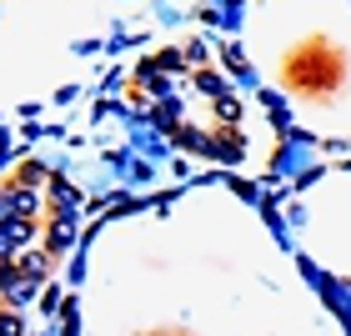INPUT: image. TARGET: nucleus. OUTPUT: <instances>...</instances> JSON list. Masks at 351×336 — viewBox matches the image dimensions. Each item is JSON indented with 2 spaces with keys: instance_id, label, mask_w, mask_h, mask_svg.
Here are the masks:
<instances>
[{
  "instance_id": "obj_3",
  "label": "nucleus",
  "mask_w": 351,
  "mask_h": 336,
  "mask_svg": "<svg viewBox=\"0 0 351 336\" xmlns=\"http://www.w3.org/2000/svg\"><path fill=\"white\" fill-rule=\"evenodd\" d=\"M51 206H56V216H71L75 211V191L66 181H51Z\"/></svg>"
},
{
  "instance_id": "obj_9",
  "label": "nucleus",
  "mask_w": 351,
  "mask_h": 336,
  "mask_svg": "<svg viewBox=\"0 0 351 336\" xmlns=\"http://www.w3.org/2000/svg\"><path fill=\"white\" fill-rule=\"evenodd\" d=\"M156 336H186V331H156Z\"/></svg>"
},
{
  "instance_id": "obj_2",
  "label": "nucleus",
  "mask_w": 351,
  "mask_h": 336,
  "mask_svg": "<svg viewBox=\"0 0 351 336\" xmlns=\"http://www.w3.org/2000/svg\"><path fill=\"white\" fill-rule=\"evenodd\" d=\"M21 271H25L30 281H45V271H51V256H45V251H25V256H21Z\"/></svg>"
},
{
  "instance_id": "obj_8",
  "label": "nucleus",
  "mask_w": 351,
  "mask_h": 336,
  "mask_svg": "<svg viewBox=\"0 0 351 336\" xmlns=\"http://www.w3.org/2000/svg\"><path fill=\"white\" fill-rule=\"evenodd\" d=\"M40 176H45V171H40L36 161H30V166H21V176H15V181H21V186H30V191H36V186H40Z\"/></svg>"
},
{
  "instance_id": "obj_6",
  "label": "nucleus",
  "mask_w": 351,
  "mask_h": 336,
  "mask_svg": "<svg viewBox=\"0 0 351 336\" xmlns=\"http://www.w3.org/2000/svg\"><path fill=\"white\" fill-rule=\"evenodd\" d=\"M216 116L226 121V125H236V121H241V106H236L231 95H216Z\"/></svg>"
},
{
  "instance_id": "obj_7",
  "label": "nucleus",
  "mask_w": 351,
  "mask_h": 336,
  "mask_svg": "<svg viewBox=\"0 0 351 336\" xmlns=\"http://www.w3.org/2000/svg\"><path fill=\"white\" fill-rule=\"evenodd\" d=\"M0 336H25V326H21L15 311H0Z\"/></svg>"
},
{
  "instance_id": "obj_1",
  "label": "nucleus",
  "mask_w": 351,
  "mask_h": 336,
  "mask_svg": "<svg viewBox=\"0 0 351 336\" xmlns=\"http://www.w3.org/2000/svg\"><path fill=\"white\" fill-rule=\"evenodd\" d=\"M281 71H286L281 81L291 86L301 101H331L346 81V56H341V45H331L326 36H311L281 60Z\"/></svg>"
},
{
  "instance_id": "obj_5",
  "label": "nucleus",
  "mask_w": 351,
  "mask_h": 336,
  "mask_svg": "<svg viewBox=\"0 0 351 336\" xmlns=\"http://www.w3.org/2000/svg\"><path fill=\"white\" fill-rule=\"evenodd\" d=\"M66 246H71V216H56V226H51V256L66 251Z\"/></svg>"
},
{
  "instance_id": "obj_4",
  "label": "nucleus",
  "mask_w": 351,
  "mask_h": 336,
  "mask_svg": "<svg viewBox=\"0 0 351 336\" xmlns=\"http://www.w3.org/2000/svg\"><path fill=\"white\" fill-rule=\"evenodd\" d=\"M196 91H201V95H211V101H216V95H226V81H221L216 71H196Z\"/></svg>"
}]
</instances>
